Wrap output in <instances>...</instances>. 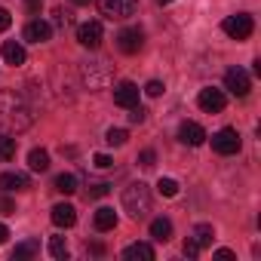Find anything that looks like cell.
<instances>
[{"label":"cell","instance_id":"obj_35","mask_svg":"<svg viewBox=\"0 0 261 261\" xmlns=\"http://www.w3.org/2000/svg\"><path fill=\"white\" fill-rule=\"evenodd\" d=\"M10 25H13V16H10V13H7L4 7H0V31H7Z\"/></svg>","mask_w":261,"mask_h":261},{"label":"cell","instance_id":"obj_24","mask_svg":"<svg viewBox=\"0 0 261 261\" xmlns=\"http://www.w3.org/2000/svg\"><path fill=\"white\" fill-rule=\"evenodd\" d=\"M49 255H53V258H68V243H65V237H53V240H49Z\"/></svg>","mask_w":261,"mask_h":261},{"label":"cell","instance_id":"obj_26","mask_svg":"<svg viewBox=\"0 0 261 261\" xmlns=\"http://www.w3.org/2000/svg\"><path fill=\"white\" fill-rule=\"evenodd\" d=\"M157 191H160L163 197H175V194H178V181H175V178H160V181H157Z\"/></svg>","mask_w":261,"mask_h":261},{"label":"cell","instance_id":"obj_4","mask_svg":"<svg viewBox=\"0 0 261 261\" xmlns=\"http://www.w3.org/2000/svg\"><path fill=\"white\" fill-rule=\"evenodd\" d=\"M221 31H224L227 37H233V40H246V37H252L255 22H252V16L237 13V16H227V19L221 22Z\"/></svg>","mask_w":261,"mask_h":261},{"label":"cell","instance_id":"obj_15","mask_svg":"<svg viewBox=\"0 0 261 261\" xmlns=\"http://www.w3.org/2000/svg\"><path fill=\"white\" fill-rule=\"evenodd\" d=\"M123 258L129 261H154V246L151 243H133L123 249Z\"/></svg>","mask_w":261,"mask_h":261},{"label":"cell","instance_id":"obj_5","mask_svg":"<svg viewBox=\"0 0 261 261\" xmlns=\"http://www.w3.org/2000/svg\"><path fill=\"white\" fill-rule=\"evenodd\" d=\"M117 46H120V53H126V56H136V53L145 46V31L136 28V25L123 28V31L117 34Z\"/></svg>","mask_w":261,"mask_h":261},{"label":"cell","instance_id":"obj_1","mask_svg":"<svg viewBox=\"0 0 261 261\" xmlns=\"http://www.w3.org/2000/svg\"><path fill=\"white\" fill-rule=\"evenodd\" d=\"M34 123L31 108L25 105V98L16 89H4L0 92V133H22Z\"/></svg>","mask_w":261,"mask_h":261},{"label":"cell","instance_id":"obj_28","mask_svg":"<svg viewBox=\"0 0 261 261\" xmlns=\"http://www.w3.org/2000/svg\"><path fill=\"white\" fill-rule=\"evenodd\" d=\"M139 163H142V166H145V169H151V166H154V163H157V154H154V151H151V148H145V151H142V154H139Z\"/></svg>","mask_w":261,"mask_h":261},{"label":"cell","instance_id":"obj_40","mask_svg":"<svg viewBox=\"0 0 261 261\" xmlns=\"http://www.w3.org/2000/svg\"><path fill=\"white\" fill-rule=\"evenodd\" d=\"M157 4H160V7H169V4H172V0H157Z\"/></svg>","mask_w":261,"mask_h":261},{"label":"cell","instance_id":"obj_23","mask_svg":"<svg viewBox=\"0 0 261 261\" xmlns=\"http://www.w3.org/2000/svg\"><path fill=\"white\" fill-rule=\"evenodd\" d=\"M194 240H197V246H200V249L212 246V240H215V230H212V224H197V230H194Z\"/></svg>","mask_w":261,"mask_h":261},{"label":"cell","instance_id":"obj_7","mask_svg":"<svg viewBox=\"0 0 261 261\" xmlns=\"http://www.w3.org/2000/svg\"><path fill=\"white\" fill-rule=\"evenodd\" d=\"M197 105H200L206 114H218V111H224V105H227V98H224V89H215V86H206V89H200V95H197Z\"/></svg>","mask_w":261,"mask_h":261},{"label":"cell","instance_id":"obj_13","mask_svg":"<svg viewBox=\"0 0 261 261\" xmlns=\"http://www.w3.org/2000/svg\"><path fill=\"white\" fill-rule=\"evenodd\" d=\"M49 218H53L56 227H74V224H77V209H74L71 203H56Z\"/></svg>","mask_w":261,"mask_h":261},{"label":"cell","instance_id":"obj_21","mask_svg":"<svg viewBox=\"0 0 261 261\" xmlns=\"http://www.w3.org/2000/svg\"><path fill=\"white\" fill-rule=\"evenodd\" d=\"M16 139L10 136V133H0V160H4V163H10L13 157H16Z\"/></svg>","mask_w":261,"mask_h":261},{"label":"cell","instance_id":"obj_6","mask_svg":"<svg viewBox=\"0 0 261 261\" xmlns=\"http://www.w3.org/2000/svg\"><path fill=\"white\" fill-rule=\"evenodd\" d=\"M224 89H227V92H233L237 98H243V95H249L252 80H249V74H246L243 68H230V71L224 74Z\"/></svg>","mask_w":261,"mask_h":261},{"label":"cell","instance_id":"obj_34","mask_svg":"<svg viewBox=\"0 0 261 261\" xmlns=\"http://www.w3.org/2000/svg\"><path fill=\"white\" fill-rule=\"evenodd\" d=\"M145 92H148V95H154V98H157V95H160V92H163V83H160V80H151V83H148V86H145Z\"/></svg>","mask_w":261,"mask_h":261},{"label":"cell","instance_id":"obj_39","mask_svg":"<svg viewBox=\"0 0 261 261\" xmlns=\"http://www.w3.org/2000/svg\"><path fill=\"white\" fill-rule=\"evenodd\" d=\"M71 4H77V7H89L92 0H71Z\"/></svg>","mask_w":261,"mask_h":261},{"label":"cell","instance_id":"obj_3","mask_svg":"<svg viewBox=\"0 0 261 261\" xmlns=\"http://www.w3.org/2000/svg\"><path fill=\"white\" fill-rule=\"evenodd\" d=\"M212 148H215V154H221V157H230V154H237V151L243 148V139H240V133H237V129L224 126V129H218V133L212 136Z\"/></svg>","mask_w":261,"mask_h":261},{"label":"cell","instance_id":"obj_14","mask_svg":"<svg viewBox=\"0 0 261 261\" xmlns=\"http://www.w3.org/2000/svg\"><path fill=\"white\" fill-rule=\"evenodd\" d=\"M0 53H4V62H7V65H13V68L25 65V46H22V43H16V40H7L4 46H0Z\"/></svg>","mask_w":261,"mask_h":261},{"label":"cell","instance_id":"obj_11","mask_svg":"<svg viewBox=\"0 0 261 261\" xmlns=\"http://www.w3.org/2000/svg\"><path fill=\"white\" fill-rule=\"evenodd\" d=\"M178 139H181L185 145L197 148V145H203V142H206V129H203L200 123H194V120H185V123L178 126Z\"/></svg>","mask_w":261,"mask_h":261},{"label":"cell","instance_id":"obj_33","mask_svg":"<svg viewBox=\"0 0 261 261\" xmlns=\"http://www.w3.org/2000/svg\"><path fill=\"white\" fill-rule=\"evenodd\" d=\"M16 212V203L10 197H0V215H13Z\"/></svg>","mask_w":261,"mask_h":261},{"label":"cell","instance_id":"obj_29","mask_svg":"<svg viewBox=\"0 0 261 261\" xmlns=\"http://www.w3.org/2000/svg\"><path fill=\"white\" fill-rule=\"evenodd\" d=\"M111 194V185L108 181H101V185H92V191H89V197L92 200H98V197H108Z\"/></svg>","mask_w":261,"mask_h":261},{"label":"cell","instance_id":"obj_16","mask_svg":"<svg viewBox=\"0 0 261 261\" xmlns=\"http://www.w3.org/2000/svg\"><path fill=\"white\" fill-rule=\"evenodd\" d=\"M0 191L13 194V191H28V178L22 172H4L0 175Z\"/></svg>","mask_w":261,"mask_h":261},{"label":"cell","instance_id":"obj_2","mask_svg":"<svg viewBox=\"0 0 261 261\" xmlns=\"http://www.w3.org/2000/svg\"><path fill=\"white\" fill-rule=\"evenodd\" d=\"M123 209L133 215L136 221L148 218V212H151V188H148L145 181L126 185V191H123Z\"/></svg>","mask_w":261,"mask_h":261},{"label":"cell","instance_id":"obj_36","mask_svg":"<svg viewBox=\"0 0 261 261\" xmlns=\"http://www.w3.org/2000/svg\"><path fill=\"white\" fill-rule=\"evenodd\" d=\"M25 7H28V13H40V7H43V0H25Z\"/></svg>","mask_w":261,"mask_h":261},{"label":"cell","instance_id":"obj_17","mask_svg":"<svg viewBox=\"0 0 261 261\" xmlns=\"http://www.w3.org/2000/svg\"><path fill=\"white\" fill-rule=\"evenodd\" d=\"M117 227V212L111 206L95 209V230H114Z\"/></svg>","mask_w":261,"mask_h":261},{"label":"cell","instance_id":"obj_30","mask_svg":"<svg viewBox=\"0 0 261 261\" xmlns=\"http://www.w3.org/2000/svg\"><path fill=\"white\" fill-rule=\"evenodd\" d=\"M145 117H148V111H145L142 105H136V108H129V120H133V123H145Z\"/></svg>","mask_w":261,"mask_h":261},{"label":"cell","instance_id":"obj_22","mask_svg":"<svg viewBox=\"0 0 261 261\" xmlns=\"http://www.w3.org/2000/svg\"><path fill=\"white\" fill-rule=\"evenodd\" d=\"M56 191L71 197V194L77 191V175H71V172H62V175H56Z\"/></svg>","mask_w":261,"mask_h":261},{"label":"cell","instance_id":"obj_10","mask_svg":"<svg viewBox=\"0 0 261 261\" xmlns=\"http://www.w3.org/2000/svg\"><path fill=\"white\" fill-rule=\"evenodd\" d=\"M139 86L133 83V80H123V83H117L114 86V101L120 105V108H136L139 105Z\"/></svg>","mask_w":261,"mask_h":261},{"label":"cell","instance_id":"obj_37","mask_svg":"<svg viewBox=\"0 0 261 261\" xmlns=\"http://www.w3.org/2000/svg\"><path fill=\"white\" fill-rule=\"evenodd\" d=\"M7 237H10V227H7V224H0V246L7 243Z\"/></svg>","mask_w":261,"mask_h":261},{"label":"cell","instance_id":"obj_18","mask_svg":"<svg viewBox=\"0 0 261 261\" xmlns=\"http://www.w3.org/2000/svg\"><path fill=\"white\" fill-rule=\"evenodd\" d=\"M151 237H154L157 243L172 240V221H169V218H154V221H151Z\"/></svg>","mask_w":261,"mask_h":261},{"label":"cell","instance_id":"obj_32","mask_svg":"<svg viewBox=\"0 0 261 261\" xmlns=\"http://www.w3.org/2000/svg\"><path fill=\"white\" fill-rule=\"evenodd\" d=\"M92 163H95L98 169H111V166H114V160H111L108 154H95V157H92Z\"/></svg>","mask_w":261,"mask_h":261},{"label":"cell","instance_id":"obj_8","mask_svg":"<svg viewBox=\"0 0 261 261\" xmlns=\"http://www.w3.org/2000/svg\"><path fill=\"white\" fill-rule=\"evenodd\" d=\"M98 7L108 19H129L136 13V0H98Z\"/></svg>","mask_w":261,"mask_h":261},{"label":"cell","instance_id":"obj_9","mask_svg":"<svg viewBox=\"0 0 261 261\" xmlns=\"http://www.w3.org/2000/svg\"><path fill=\"white\" fill-rule=\"evenodd\" d=\"M77 43L86 49H98L101 46V22H83L77 28Z\"/></svg>","mask_w":261,"mask_h":261},{"label":"cell","instance_id":"obj_31","mask_svg":"<svg viewBox=\"0 0 261 261\" xmlns=\"http://www.w3.org/2000/svg\"><path fill=\"white\" fill-rule=\"evenodd\" d=\"M71 22H74V19H71V13L56 10V25H59V28H71Z\"/></svg>","mask_w":261,"mask_h":261},{"label":"cell","instance_id":"obj_25","mask_svg":"<svg viewBox=\"0 0 261 261\" xmlns=\"http://www.w3.org/2000/svg\"><path fill=\"white\" fill-rule=\"evenodd\" d=\"M126 129H108V136H105V142L111 145V148H120V145H126Z\"/></svg>","mask_w":261,"mask_h":261},{"label":"cell","instance_id":"obj_27","mask_svg":"<svg viewBox=\"0 0 261 261\" xmlns=\"http://www.w3.org/2000/svg\"><path fill=\"white\" fill-rule=\"evenodd\" d=\"M181 252H185V258H197V255H200L197 240H194V237H188V240H185V246H181Z\"/></svg>","mask_w":261,"mask_h":261},{"label":"cell","instance_id":"obj_19","mask_svg":"<svg viewBox=\"0 0 261 261\" xmlns=\"http://www.w3.org/2000/svg\"><path fill=\"white\" fill-rule=\"evenodd\" d=\"M40 252V240H25L13 249V261H25V258H34Z\"/></svg>","mask_w":261,"mask_h":261},{"label":"cell","instance_id":"obj_12","mask_svg":"<svg viewBox=\"0 0 261 261\" xmlns=\"http://www.w3.org/2000/svg\"><path fill=\"white\" fill-rule=\"evenodd\" d=\"M49 37H53V25H49V22L34 19V22L25 25V40H28V43H46Z\"/></svg>","mask_w":261,"mask_h":261},{"label":"cell","instance_id":"obj_20","mask_svg":"<svg viewBox=\"0 0 261 261\" xmlns=\"http://www.w3.org/2000/svg\"><path fill=\"white\" fill-rule=\"evenodd\" d=\"M28 166H31L34 172H46V169H49V154H46L43 148H34V151L28 154Z\"/></svg>","mask_w":261,"mask_h":261},{"label":"cell","instance_id":"obj_38","mask_svg":"<svg viewBox=\"0 0 261 261\" xmlns=\"http://www.w3.org/2000/svg\"><path fill=\"white\" fill-rule=\"evenodd\" d=\"M215 258H233V252H230V249H218Z\"/></svg>","mask_w":261,"mask_h":261}]
</instances>
